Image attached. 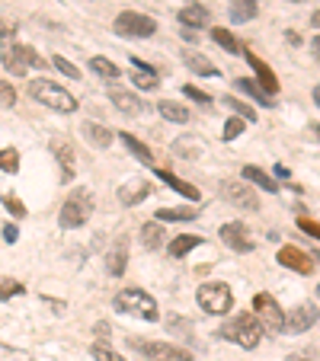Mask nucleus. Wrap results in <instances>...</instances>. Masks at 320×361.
<instances>
[{
    "mask_svg": "<svg viewBox=\"0 0 320 361\" xmlns=\"http://www.w3.org/2000/svg\"><path fill=\"white\" fill-rule=\"evenodd\" d=\"M317 259H320V256H317Z\"/></svg>",
    "mask_w": 320,
    "mask_h": 361,
    "instance_id": "52",
    "label": "nucleus"
},
{
    "mask_svg": "<svg viewBox=\"0 0 320 361\" xmlns=\"http://www.w3.org/2000/svg\"><path fill=\"white\" fill-rule=\"evenodd\" d=\"M244 58H247V64L253 68V74H256V83H259V87H263L269 96H275V93H279V77H275V71L269 68L263 58H256L253 52H244Z\"/></svg>",
    "mask_w": 320,
    "mask_h": 361,
    "instance_id": "13",
    "label": "nucleus"
},
{
    "mask_svg": "<svg viewBox=\"0 0 320 361\" xmlns=\"http://www.w3.org/2000/svg\"><path fill=\"white\" fill-rule=\"evenodd\" d=\"M157 112H160V119L176 121V125L189 121V109H186V105H180V103H173V99H160V103H157Z\"/></svg>",
    "mask_w": 320,
    "mask_h": 361,
    "instance_id": "22",
    "label": "nucleus"
},
{
    "mask_svg": "<svg viewBox=\"0 0 320 361\" xmlns=\"http://www.w3.org/2000/svg\"><path fill=\"white\" fill-rule=\"evenodd\" d=\"M125 265H129V240L119 237V240L112 243V249H109V256H106V269L119 279V275H125Z\"/></svg>",
    "mask_w": 320,
    "mask_h": 361,
    "instance_id": "18",
    "label": "nucleus"
},
{
    "mask_svg": "<svg viewBox=\"0 0 320 361\" xmlns=\"http://www.w3.org/2000/svg\"><path fill=\"white\" fill-rule=\"evenodd\" d=\"M90 355H93L96 361H122V358H119V355H115L109 346H103V342H96V346L90 348Z\"/></svg>",
    "mask_w": 320,
    "mask_h": 361,
    "instance_id": "38",
    "label": "nucleus"
},
{
    "mask_svg": "<svg viewBox=\"0 0 320 361\" xmlns=\"http://www.w3.org/2000/svg\"><path fill=\"white\" fill-rule=\"evenodd\" d=\"M244 179L253 182V186H259V189H266V192H279V182H275L269 173H263L259 166H244Z\"/></svg>",
    "mask_w": 320,
    "mask_h": 361,
    "instance_id": "26",
    "label": "nucleus"
},
{
    "mask_svg": "<svg viewBox=\"0 0 320 361\" xmlns=\"http://www.w3.org/2000/svg\"><path fill=\"white\" fill-rule=\"evenodd\" d=\"M20 291H23V285H20V281L3 279V301H10V294H20Z\"/></svg>",
    "mask_w": 320,
    "mask_h": 361,
    "instance_id": "42",
    "label": "nucleus"
},
{
    "mask_svg": "<svg viewBox=\"0 0 320 361\" xmlns=\"http://www.w3.org/2000/svg\"><path fill=\"white\" fill-rule=\"evenodd\" d=\"M183 93H186V96H189V99H196V103H202V105H208V103H212V96H208L205 90H198V87H192V83H186V87H183Z\"/></svg>",
    "mask_w": 320,
    "mask_h": 361,
    "instance_id": "40",
    "label": "nucleus"
},
{
    "mask_svg": "<svg viewBox=\"0 0 320 361\" xmlns=\"http://www.w3.org/2000/svg\"><path fill=\"white\" fill-rule=\"evenodd\" d=\"M93 214V196L87 189H74L61 205V214H58V224L64 230H74V227H84Z\"/></svg>",
    "mask_w": 320,
    "mask_h": 361,
    "instance_id": "4",
    "label": "nucleus"
},
{
    "mask_svg": "<svg viewBox=\"0 0 320 361\" xmlns=\"http://www.w3.org/2000/svg\"><path fill=\"white\" fill-rule=\"evenodd\" d=\"M253 314L259 316V323L266 326L269 332H285V323H289V316H285V310L279 307V301H275L272 294H256L253 297Z\"/></svg>",
    "mask_w": 320,
    "mask_h": 361,
    "instance_id": "8",
    "label": "nucleus"
},
{
    "mask_svg": "<svg viewBox=\"0 0 320 361\" xmlns=\"http://www.w3.org/2000/svg\"><path fill=\"white\" fill-rule=\"evenodd\" d=\"M275 259H279L285 269L298 272V275H311L314 272V256L311 253H305V249H298V246H282Z\"/></svg>",
    "mask_w": 320,
    "mask_h": 361,
    "instance_id": "12",
    "label": "nucleus"
},
{
    "mask_svg": "<svg viewBox=\"0 0 320 361\" xmlns=\"http://www.w3.org/2000/svg\"><path fill=\"white\" fill-rule=\"evenodd\" d=\"M90 71H93V74H99L103 80H119V77H122V74H119V64H112L109 58H93L90 61Z\"/></svg>",
    "mask_w": 320,
    "mask_h": 361,
    "instance_id": "31",
    "label": "nucleus"
},
{
    "mask_svg": "<svg viewBox=\"0 0 320 361\" xmlns=\"http://www.w3.org/2000/svg\"><path fill=\"white\" fill-rule=\"evenodd\" d=\"M80 135H84V141L90 144V147H109L112 144V131L106 128V125H99V121H84L80 125Z\"/></svg>",
    "mask_w": 320,
    "mask_h": 361,
    "instance_id": "17",
    "label": "nucleus"
},
{
    "mask_svg": "<svg viewBox=\"0 0 320 361\" xmlns=\"http://www.w3.org/2000/svg\"><path fill=\"white\" fill-rule=\"evenodd\" d=\"M208 10L202 7V3H186L183 10H180V23L186 26V29H205L208 26Z\"/></svg>",
    "mask_w": 320,
    "mask_h": 361,
    "instance_id": "19",
    "label": "nucleus"
},
{
    "mask_svg": "<svg viewBox=\"0 0 320 361\" xmlns=\"http://www.w3.org/2000/svg\"><path fill=\"white\" fill-rule=\"evenodd\" d=\"M119 138H122V144H125V147H129L131 154H135L138 160H141V163H151V160H154L151 147H147V144H141L135 135H129V131H122V135H119Z\"/></svg>",
    "mask_w": 320,
    "mask_h": 361,
    "instance_id": "29",
    "label": "nucleus"
},
{
    "mask_svg": "<svg viewBox=\"0 0 320 361\" xmlns=\"http://www.w3.org/2000/svg\"><path fill=\"white\" fill-rule=\"evenodd\" d=\"M263 332H266V326L259 323L256 314H237L234 320H228V323L218 330V336L234 342V346H240V348H256Z\"/></svg>",
    "mask_w": 320,
    "mask_h": 361,
    "instance_id": "1",
    "label": "nucleus"
},
{
    "mask_svg": "<svg viewBox=\"0 0 320 361\" xmlns=\"http://www.w3.org/2000/svg\"><path fill=\"white\" fill-rule=\"evenodd\" d=\"M314 54H317V61H320V36L314 38Z\"/></svg>",
    "mask_w": 320,
    "mask_h": 361,
    "instance_id": "45",
    "label": "nucleus"
},
{
    "mask_svg": "<svg viewBox=\"0 0 320 361\" xmlns=\"http://www.w3.org/2000/svg\"><path fill=\"white\" fill-rule=\"evenodd\" d=\"M311 131H314V135H317V138H320V125H314V128H311Z\"/></svg>",
    "mask_w": 320,
    "mask_h": 361,
    "instance_id": "49",
    "label": "nucleus"
},
{
    "mask_svg": "<svg viewBox=\"0 0 320 361\" xmlns=\"http://www.w3.org/2000/svg\"><path fill=\"white\" fill-rule=\"evenodd\" d=\"M317 307L314 304H301V307H295L289 314V323H285V330L289 332H305V330H311L314 323H317Z\"/></svg>",
    "mask_w": 320,
    "mask_h": 361,
    "instance_id": "14",
    "label": "nucleus"
},
{
    "mask_svg": "<svg viewBox=\"0 0 320 361\" xmlns=\"http://www.w3.org/2000/svg\"><path fill=\"white\" fill-rule=\"evenodd\" d=\"M196 301L205 314L224 316L231 307H234V294H231V288L224 285V281H205V285H198Z\"/></svg>",
    "mask_w": 320,
    "mask_h": 361,
    "instance_id": "5",
    "label": "nucleus"
},
{
    "mask_svg": "<svg viewBox=\"0 0 320 361\" xmlns=\"http://www.w3.org/2000/svg\"><path fill=\"white\" fill-rule=\"evenodd\" d=\"M52 64H54V68H58V71H61V74H68L71 80H77V77H80V71H77L74 64H71V61L64 58V54H54V58H52Z\"/></svg>",
    "mask_w": 320,
    "mask_h": 361,
    "instance_id": "37",
    "label": "nucleus"
},
{
    "mask_svg": "<svg viewBox=\"0 0 320 361\" xmlns=\"http://www.w3.org/2000/svg\"><path fill=\"white\" fill-rule=\"evenodd\" d=\"M112 29L125 38H151L157 32V20H151L145 13H135V10H125V13L115 16Z\"/></svg>",
    "mask_w": 320,
    "mask_h": 361,
    "instance_id": "7",
    "label": "nucleus"
},
{
    "mask_svg": "<svg viewBox=\"0 0 320 361\" xmlns=\"http://www.w3.org/2000/svg\"><path fill=\"white\" fill-rule=\"evenodd\" d=\"M131 80H135V87H141V90H157V74H154V68H147L141 58H131Z\"/></svg>",
    "mask_w": 320,
    "mask_h": 361,
    "instance_id": "20",
    "label": "nucleus"
},
{
    "mask_svg": "<svg viewBox=\"0 0 320 361\" xmlns=\"http://www.w3.org/2000/svg\"><path fill=\"white\" fill-rule=\"evenodd\" d=\"M109 99H112L115 109L122 115H141V109H145V103H141L135 93L122 90V87H109Z\"/></svg>",
    "mask_w": 320,
    "mask_h": 361,
    "instance_id": "16",
    "label": "nucleus"
},
{
    "mask_svg": "<svg viewBox=\"0 0 320 361\" xmlns=\"http://www.w3.org/2000/svg\"><path fill=\"white\" fill-rule=\"evenodd\" d=\"M141 246L145 249H160L163 246V227H160V221L141 224Z\"/></svg>",
    "mask_w": 320,
    "mask_h": 361,
    "instance_id": "24",
    "label": "nucleus"
},
{
    "mask_svg": "<svg viewBox=\"0 0 320 361\" xmlns=\"http://www.w3.org/2000/svg\"><path fill=\"white\" fill-rule=\"evenodd\" d=\"M231 20L234 23H250L256 16V0H231Z\"/></svg>",
    "mask_w": 320,
    "mask_h": 361,
    "instance_id": "27",
    "label": "nucleus"
},
{
    "mask_svg": "<svg viewBox=\"0 0 320 361\" xmlns=\"http://www.w3.org/2000/svg\"><path fill=\"white\" fill-rule=\"evenodd\" d=\"M221 105H228V109H234L240 119H247V121H256V109H250L247 103H240V99H234V96H221Z\"/></svg>",
    "mask_w": 320,
    "mask_h": 361,
    "instance_id": "34",
    "label": "nucleus"
},
{
    "mask_svg": "<svg viewBox=\"0 0 320 361\" xmlns=\"http://www.w3.org/2000/svg\"><path fill=\"white\" fill-rule=\"evenodd\" d=\"M221 196L228 198L231 205H237V208L259 211V198H256V192H253V189H250V182L224 179V182H221Z\"/></svg>",
    "mask_w": 320,
    "mask_h": 361,
    "instance_id": "10",
    "label": "nucleus"
},
{
    "mask_svg": "<svg viewBox=\"0 0 320 361\" xmlns=\"http://www.w3.org/2000/svg\"><path fill=\"white\" fill-rule=\"evenodd\" d=\"M291 3H305V0H291Z\"/></svg>",
    "mask_w": 320,
    "mask_h": 361,
    "instance_id": "50",
    "label": "nucleus"
},
{
    "mask_svg": "<svg viewBox=\"0 0 320 361\" xmlns=\"http://www.w3.org/2000/svg\"><path fill=\"white\" fill-rule=\"evenodd\" d=\"M314 103L320 105V87H314Z\"/></svg>",
    "mask_w": 320,
    "mask_h": 361,
    "instance_id": "47",
    "label": "nucleus"
},
{
    "mask_svg": "<svg viewBox=\"0 0 320 361\" xmlns=\"http://www.w3.org/2000/svg\"><path fill=\"white\" fill-rule=\"evenodd\" d=\"M129 346L145 355L147 361H192V352H186V348H180V346H170V342H157V339L129 336Z\"/></svg>",
    "mask_w": 320,
    "mask_h": 361,
    "instance_id": "6",
    "label": "nucleus"
},
{
    "mask_svg": "<svg viewBox=\"0 0 320 361\" xmlns=\"http://www.w3.org/2000/svg\"><path fill=\"white\" fill-rule=\"evenodd\" d=\"M221 240L228 243L234 253H250L253 249V237H250V230H247L240 221H228V224H221Z\"/></svg>",
    "mask_w": 320,
    "mask_h": 361,
    "instance_id": "11",
    "label": "nucleus"
},
{
    "mask_svg": "<svg viewBox=\"0 0 320 361\" xmlns=\"http://www.w3.org/2000/svg\"><path fill=\"white\" fill-rule=\"evenodd\" d=\"M29 96L38 99L42 105H48V109H54V112H74L77 109V99L71 96L64 87H58L54 80H29Z\"/></svg>",
    "mask_w": 320,
    "mask_h": 361,
    "instance_id": "3",
    "label": "nucleus"
},
{
    "mask_svg": "<svg viewBox=\"0 0 320 361\" xmlns=\"http://www.w3.org/2000/svg\"><path fill=\"white\" fill-rule=\"evenodd\" d=\"M147 196H151V182L147 179H129L122 189H119V202H122L125 208H135V205L145 202Z\"/></svg>",
    "mask_w": 320,
    "mask_h": 361,
    "instance_id": "15",
    "label": "nucleus"
},
{
    "mask_svg": "<svg viewBox=\"0 0 320 361\" xmlns=\"http://www.w3.org/2000/svg\"><path fill=\"white\" fill-rule=\"evenodd\" d=\"M183 61H186V68L196 71V74H202V77H214V74H218V68H214L208 58H202V54H192V52H189Z\"/></svg>",
    "mask_w": 320,
    "mask_h": 361,
    "instance_id": "30",
    "label": "nucleus"
},
{
    "mask_svg": "<svg viewBox=\"0 0 320 361\" xmlns=\"http://www.w3.org/2000/svg\"><path fill=\"white\" fill-rule=\"evenodd\" d=\"M157 176L163 182H167L170 189H173V192H180V196H186L189 198V202H198V189L192 186V182H186V179H180V176H173L170 173V170H157Z\"/></svg>",
    "mask_w": 320,
    "mask_h": 361,
    "instance_id": "21",
    "label": "nucleus"
},
{
    "mask_svg": "<svg viewBox=\"0 0 320 361\" xmlns=\"http://www.w3.org/2000/svg\"><path fill=\"white\" fill-rule=\"evenodd\" d=\"M0 170H3V173H16V170H20V154H16L13 147H3V154H0Z\"/></svg>",
    "mask_w": 320,
    "mask_h": 361,
    "instance_id": "35",
    "label": "nucleus"
},
{
    "mask_svg": "<svg viewBox=\"0 0 320 361\" xmlns=\"http://www.w3.org/2000/svg\"><path fill=\"white\" fill-rule=\"evenodd\" d=\"M198 208H157V221H192Z\"/></svg>",
    "mask_w": 320,
    "mask_h": 361,
    "instance_id": "33",
    "label": "nucleus"
},
{
    "mask_svg": "<svg viewBox=\"0 0 320 361\" xmlns=\"http://www.w3.org/2000/svg\"><path fill=\"white\" fill-rule=\"evenodd\" d=\"M202 243V237H192V233H183V237H176V240H170V246H167V253L173 259H183L186 253H192V249Z\"/></svg>",
    "mask_w": 320,
    "mask_h": 361,
    "instance_id": "25",
    "label": "nucleus"
},
{
    "mask_svg": "<svg viewBox=\"0 0 320 361\" xmlns=\"http://www.w3.org/2000/svg\"><path fill=\"white\" fill-rule=\"evenodd\" d=\"M234 87H237L240 93H247V96H253L259 105H269V93L263 90L256 80H250V77H240V80H234Z\"/></svg>",
    "mask_w": 320,
    "mask_h": 361,
    "instance_id": "28",
    "label": "nucleus"
},
{
    "mask_svg": "<svg viewBox=\"0 0 320 361\" xmlns=\"http://www.w3.org/2000/svg\"><path fill=\"white\" fill-rule=\"evenodd\" d=\"M3 205H7V211H10V214H16V218H23V214H26L23 202H20V198H13V196L3 198Z\"/></svg>",
    "mask_w": 320,
    "mask_h": 361,
    "instance_id": "41",
    "label": "nucleus"
},
{
    "mask_svg": "<svg viewBox=\"0 0 320 361\" xmlns=\"http://www.w3.org/2000/svg\"><path fill=\"white\" fill-rule=\"evenodd\" d=\"M3 105H13V99H16V93H13V87H10V80H3Z\"/></svg>",
    "mask_w": 320,
    "mask_h": 361,
    "instance_id": "43",
    "label": "nucleus"
},
{
    "mask_svg": "<svg viewBox=\"0 0 320 361\" xmlns=\"http://www.w3.org/2000/svg\"><path fill=\"white\" fill-rule=\"evenodd\" d=\"M115 310L131 314V316H141V320H151V323L160 320L157 301H154L147 291H141V288H122V291L115 294Z\"/></svg>",
    "mask_w": 320,
    "mask_h": 361,
    "instance_id": "2",
    "label": "nucleus"
},
{
    "mask_svg": "<svg viewBox=\"0 0 320 361\" xmlns=\"http://www.w3.org/2000/svg\"><path fill=\"white\" fill-rule=\"evenodd\" d=\"M3 68L13 71L16 77H23L29 68H42V58H38L29 45H13L3 52Z\"/></svg>",
    "mask_w": 320,
    "mask_h": 361,
    "instance_id": "9",
    "label": "nucleus"
},
{
    "mask_svg": "<svg viewBox=\"0 0 320 361\" xmlns=\"http://www.w3.org/2000/svg\"><path fill=\"white\" fill-rule=\"evenodd\" d=\"M52 151L64 170V179H71V176H74V147H71L68 141H52Z\"/></svg>",
    "mask_w": 320,
    "mask_h": 361,
    "instance_id": "23",
    "label": "nucleus"
},
{
    "mask_svg": "<svg viewBox=\"0 0 320 361\" xmlns=\"http://www.w3.org/2000/svg\"><path fill=\"white\" fill-rule=\"evenodd\" d=\"M311 26H317V29H320V10H317V13L311 16Z\"/></svg>",
    "mask_w": 320,
    "mask_h": 361,
    "instance_id": "46",
    "label": "nucleus"
},
{
    "mask_svg": "<svg viewBox=\"0 0 320 361\" xmlns=\"http://www.w3.org/2000/svg\"><path fill=\"white\" fill-rule=\"evenodd\" d=\"M285 361H311V358H301V355H291V358H285Z\"/></svg>",
    "mask_w": 320,
    "mask_h": 361,
    "instance_id": "48",
    "label": "nucleus"
},
{
    "mask_svg": "<svg viewBox=\"0 0 320 361\" xmlns=\"http://www.w3.org/2000/svg\"><path fill=\"white\" fill-rule=\"evenodd\" d=\"M3 240H7V243H16V240H20V230H16V224H7V227H3Z\"/></svg>",
    "mask_w": 320,
    "mask_h": 361,
    "instance_id": "44",
    "label": "nucleus"
},
{
    "mask_svg": "<svg viewBox=\"0 0 320 361\" xmlns=\"http://www.w3.org/2000/svg\"><path fill=\"white\" fill-rule=\"evenodd\" d=\"M212 38H214V42H218V45H221L228 54H244V52H247V48H240V42H237V38L231 36L228 29H212Z\"/></svg>",
    "mask_w": 320,
    "mask_h": 361,
    "instance_id": "32",
    "label": "nucleus"
},
{
    "mask_svg": "<svg viewBox=\"0 0 320 361\" xmlns=\"http://www.w3.org/2000/svg\"><path fill=\"white\" fill-rule=\"evenodd\" d=\"M244 125H247V119H240V115H234V119L224 125V131H221V138L224 141H234V138H240V131H244Z\"/></svg>",
    "mask_w": 320,
    "mask_h": 361,
    "instance_id": "36",
    "label": "nucleus"
},
{
    "mask_svg": "<svg viewBox=\"0 0 320 361\" xmlns=\"http://www.w3.org/2000/svg\"><path fill=\"white\" fill-rule=\"evenodd\" d=\"M298 230L307 233V237H314V240H320V224L311 218H298Z\"/></svg>",
    "mask_w": 320,
    "mask_h": 361,
    "instance_id": "39",
    "label": "nucleus"
},
{
    "mask_svg": "<svg viewBox=\"0 0 320 361\" xmlns=\"http://www.w3.org/2000/svg\"><path fill=\"white\" fill-rule=\"evenodd\" d=\"M317 294H320V285H317Z\"/></svg>",
    "mask_w": 320,
    "mask_h": 361,
    "instance_id": "51",
    "label": "nucleus"
}]
</instances>
